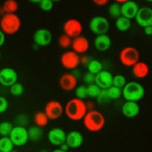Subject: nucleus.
Masks as SVG:
<instances>
[{
    "mask_svg": "<svg viewBox=\"0 0 152 152\" xmlns=\"http://www.w3.org/2000/svg\"><path fill=\"white\" fill-rule=\"evenodd\" d=\"M17 80L16 72L11 68H5L0 71V83L5 87L12 86Z\"/></svg>",
    "mask_w": 152,
    "mask_h": 152,
    "instance_id": "obj_12",
    "label": "nucleus"
},
{
    "mask_svg": "<svg viewBox=\"0 0 152 152\" xmlns=\"http://www.w3.org/2000/svg\"><path fill=\"white\" fill-rule=\"evenodd\" d=\"M5 42V35L3 31L0 30V46H1Z\"/></svg>",
    "mask_w": 152,
    "mask_h": 152,
    "instance_id": "obj_43",
    "label": "nucleus"
},
{
    "mask_svg": "<svg viewBox=\"0 0 152 152\" xmlns=\"http://www.w3.org/2000/svg\"><path fill=\"white\" fill-rule=\"evenodd\" d=\"M97 98H98V100L100 102H103L106 101L107 99H109V98L107 95V89H104V90H102L100 94L97 97Z\"/></svg>",
    "mask_w": 152,
    "mask_h": 152,
    "instance_id": "obj_39",
    "label": "nucleus"
},
{
    "mask_svg": "<svg viewBox=\"0 0 152 152\" xmlns=\"http://www.w3.org/2000/svg\"><path fill=\"white\" fill-rule=\"evenodd\" d=\"M84 80L87 84H92L93 81H95V77L90 72L87 73L84 75Z\"/></svg>",
    "mask_w": 152,
    "mask_h": 152,
    "instance_id": "obj_40",
    "label": "nucleus"
},
{
    "mask_svg": "<svg viewBox=\"0 0 152 152\" xmlns=\"http://www.w3.org/2000/svg\"><path fill=\"white\" fill-rule=\"evenodd\" d=\"M0 152H2V151H0Z\"/></svg>",
    "mask_w": 152,
    "mask_h": 152,
    "instance_id": "obj_46",
    "label": "nucleus"
},
{
    "mask_svg": "<svg viewBox=\"0 0 152 152\" xmlns=\"http://www.w3.org/2000/svg\"><path fill=\"white\" fill-rule=\"evenodd\" d=\"M139 52L133 46L125 47L119 53L120 61L125 66H133L139 61Z\"/></svg>",
    "mask_w": 152,
    "mask_h": 152,
    "instance_id": "obj_5",
    "label": "nucleus"
},
{
    "mask_svg": "<svg viewBox=\"0 0 152 152\" xmlns=\"http://www.w3.org/2000/svg\"><path fill=\"white\" fill-rule=\"evenodd\" d=\"M88 70L92 74H97L102 71V64L97 60H93L88 65Z\"/></svg>",
    "mask_w": 152,
    "mask_h": 152,
    "instance_id": "obj_27",
    "label": "nucleus"
},
{
    "mask_svg": "<svg viewBox=\"0 0 152 152\" xmlns=\"http://www.w3.org/2000/svg\"><path fill=\"white\" fill-rule=\"evenodd\" d=\"M101 91L100 88L96 84H91L87 87L88 96L91 97H97Z\"/></svg>",
    "mask_w": 152,
    "mask_h": 152,
    "instance_id": "obj_31",
    "label": "nucleus"
},
{
    "mask_svg": "<svg viewBox=\"0 0 152 152\" xmlns=\"http://www.w3.org/2000/svg\"><path fill=\"white\" fill-rule=\"evenodd\" d=\"M0 56H1V53H0Z\"/></svg>",
    "mask_w": 152,
    "mask_h": 152,
    "instance_id": "obj_47",
    "label": "nucleus"
},
{
    "mask_svg": "<svg viewBox=\"0 0 152 152\" xmlns=\"http://www.w3.org/2000/svg\"><path fill=\"white\" fill-rule=\"evenodd\" d=\"M61 87L66 91H70L75 88L77 84L76 77L72 74L66 73L61 75L59 80Z\"/></svg>",
    "mask_w": 152,
    "mask_h": 152,
    "instance_id": "obj_14",
    "label": "nucleus"
},
{
    "mask_svg": "<svg viewBox=\"0 0 152 152\" xmlns=\"http://www.w3.org/2000/svg\"><path fill=\"white\" fill-rule=\"evenodd\" d=\"M52 152H66L65 151H64L61 149H56V150H53Z\"/></svg>",
    "mask_w": 152,
    "mask_h": 152,
    "instance_id": "obj_45",
    "label": "nucleus"
},
{
    "mask_svg": "<svg viewBox=\"0 0 152 152\" xmlns=\"http://www.w3.org/2000/svg\"><path fill=\"white\" fill-rule=\"evenodd\" d=\"M72 47L77 53H83L87 51L89 48V42L84 36H78L75 37L72 42Z\"/></svg>",
    "mask_w": 152,
    "mask_h": 152,
    "instance_id": "obj_18",
    "label": "nucleus"
},
{
    "mask_svg": "<svg viewBox=\"0 0 152 152\" xmlns=\"http://www.w3.org/2000/svg\"><path fill=\"white\" fill-rule=\"evenodd\" d=\"M34 121L37 126H44L48 124V118L45 113L39 112L36 113L34 118Z\"/></svg>",
    "mask_w": 152,
    "mask_h": 152,
    "instance_id": "obj_26",
    "label": "nucleus"
},
{
    "mask_svg": "<svg viewBox=\"0 0 152 152\" xmlns=\"http://www.w3.org/2000/svg\"><path fill=\"white\" fill-rule=\"evenodd\" d=\"M13 127L12 125L8 122H3L0 124V134L4 137L10 135Z\"/></svg>",
    "mask_w": 152,
    "mask_h": 152,
    "instance_id": "obj_30",
    "label": "nucleus"
},
{
    "mask_svg": "<svg viewBox=\"0 0 152 152\" xmlns=\"http://www.w3.org/2000/svg\"><path fill=\"white\" fill-rule=\"evenodd\" d=\"M71 43V40L70 37L67 35H62L59 38V44L62 48H66L69 46Z\"/></svg>",
    "mask_w": 152,
    "mask_h": 152,
    "instance_id": "obj_36",
    "label": "nucleus"
},
{
    "mask_svg": "<svg viewBox=\"0 0 152 152\" xmlns=\"http://www.w3.org/2000/svg\"><path fill=\"white\" fill-rule=\"evenodd\" d=\"M132 73L137 78H144L149 73V66L144 61H138L132 66Z\"/></svg>",
    "mask_w": 152,
    "mask_h": 152,
    "instance_id": "obj_20",
    "label": "nucleus"
},
{
    "mask_svg": "<svg viewBox=\"0 0 152 152\" xmlns=\"http://www.w3.org/2000/svg\"><path fill=\"white\" fill-rule=\"evenodd\" d=\"M45 114L50 119H56L62 114L63 108L61 104L56 100L49 102L45 108Z\"/></svg>",
    "mask_w": 152,
    "mask_h": 152,
    "instance_id": "obj_11",
    "label": "nucleus"
},
{
    "mask_svg": "<svg viewBox=\"0 0 152 152\" xmlns=\"http://www.w3.org/2000/svg\"><path fill=\"white\" fill-rule=\"evenodd\" d=\"M135 20L140 26L144 27L152 26V9L147 7L139 8Z\"/></svg>",
    "mask_w": 152,
    "mask_h": 152,
    "instance_id": "obj_9",
    "label": "nucleus"
},
{
    "mask_svg": "<svg viewBox=\"0 0 152 152\" xmlns=\"http://www.w3.org/2000/svg\"><path fill=\"white\" fill-rule=\"evenodd\" d=\"M68 147H69V146L68 145V144L66 143L61 144V150H62L64 151H66Z\"/></svg>",
    "mask_w": 152,
    "mask_h": 152,
    "instance_id": "obj_44",
    "label": "nucleus"
},
{
    "mask_svg": "<svg viewBox=\"0 0 152 152\" xmlns=\"http://www.w3.org/2000/svg\"><path fill=\"white\" fill-rule=\"evenodd\" d=\"M2 8L6 14H12L18 10V4L15 1L8 0L4 2Z\"/></svg>",
    "mask_w": 152,
    "mask_h": 152,
    "instance_id": "obj_25",
    "label": "nucleus"
},
{
    "mask_svg": "<svg viewBox=\"0 0 152 152\" xmlns=\"http://www.w3.org/2000/svg\"><path fill=\"white\" fill-rule=\"evenodd\" d=\"M9 136L14 145L17 146L24 145L29 138L28 131L20 126L13 127Z\"/></svg>",
    "mask_w": 152,
    "mask_h": 152,
    "instance_id": "obj_6",
    "label": "nucleus"
},
{
    "mask_svg": "<svg viewBox=\"0 0 152 152\" xmlns=\"http://www.w3.org/2000/svg\"><path fill=\"white\" fill-rule=\"evenodd\" d=\"M34 40L36 44L40 46H45L49 44L52 40V34L47 29L37 30L34 34Z\"/></svg>",
    "mask_w": 152,
    "mask_h": 152,
    "instance_id": "obj_17",
    "label": "nucleus"
},
{
    "mask_svg": "<svg viewBox=\"0 0 152 152\" xmlns=\"http://www.w3.org/2000/svg\"><path fill=\"white\" fill-rule=\"evenodd\" d=\"M76 96L78 99H83L86 98L87 96V87L84 86H81L78 87L75 91Z\"/></svg>",
    "mask_w": 152,
    "mask_h": 152,
    "instance_id": "obj_35",
    "label": "nucleus"
},
{
    "mask_svg": "<svg viewBox=\"0 0 152 152\" xmlns=\"http://www.w3.org/2000/svg\"><path fill=\"white\" fill-rule=\"evenodd\" d=\"M64 30L69 37H77L80 36L83 31V26L80 21L75 18L67 20L64 25Z\"/></svg>",
    "mask_w": 152,
    "mask_h": 152,
    "instance_id": "obj_8",
    "label": "nucleus"
},
{
    "mask_svg": "<svg viewBox=\"0 0 152 152\" xmlns=\"http://www.w3.org/2000/svg\"><path fill=\"white\" fill-rule=\"evenodd\" d=\"M28 137L32 140H38L42 137V130L37 126H32L28 131Z\"/></svg>",
    "mask_w": 152,
    "mask_h": 152,
    "instance_id": "obj_28",
    "label": "nucleus"
},
{
    "mask_svg": "<svg viewBox=\"0 0 152 152\" xmlns=\"http://www.w3.org/2000/svg\"><path fill=\"white\" fill-rule=\"evenodd\" d=\"M66 142L69 147L77 148L82 144L83 137L80 132L78 131H71L66 135Z\"/></svg>",
    "mask_w": 152,
    "mask_h": 152,
    "instance_id": "obj_21",
    "label": "nucleus"
},
{
    "mask_svg": "<svg viewBox=\"0 0 152 152\" xmlns=\"http://www.w3.org/2000/svg\"><path fill=\"white\" fill-rule=\"evenodd\" d=\"M20 26V19L14 13L5 14L1 18L0 27L1 30L7 34H12L17 32Z\"/></svg>",
    "mask_w": 152,
    "mask_h": 152,
    "instance_id": "obj_3",
    "label": "nucleus"
},
{
    "mask_svg": "<svg viewBox=\"0 0 152 152\" xmlns=\"http://www.w3.org/2000/svg\"><path fill=\"white\" fill-rule=\"evenodd\" d=\"M138 10L137 4L132 1H126L121 5V13L122 16L129 19L135 18Z\"/></svg>",
    "mask_w": 152,
    "mask_h": 152,
    "instance_id": "obj_15",
    "label": "nucleus"
},
{
    "mask_svg": "<svg viewBox=\"0 0 152 152\" xmlns=\"http://www.w3.org/2000/svg\"><path fill=\"white\" fill-rule=\"evenodd\" d=\"M126 84V78L122 74H116L113 78V84L114 86L121 88Z\"/></svg>",
    "mask_w": 152,
    "mask_h": 152,
    "instance_id": "obj_33",
    "label": "nucleus"
},
{
    "mask_svg": "<svg viewBox=\"0 0 152 152\" xmlns=\"http://www.w3.org/2000/svg\"><path fill=\"white\" fill-rule=\"evenodd\" d=\"M90 28L96 34H104L108 31L109 24L106 18L97 16L91 19L90 23Z\"/></svg>",
    "mask_w": 152,
    "mask_h": 152,
    "instance_id": "obj_7",
    "label": "nucleus"
},
{
    "mask_svg": "<svg viewBox=\"0 0 152 152\" xmlns=\"http://www.w3.org/2000/svg\"><path fill=\"white\" fill-rule=\"evenodd\" d=\"M61 62L64 68L74 69L79 65L80 58L74 51H66L62 55Z\"/></svg>",
    "mask_w": 152,
    "mask_h": 152,
    "instance_id": "obj_10",
    "label": "nucleus"
},
{
    "mask_svg": "<svg viewBox=\"0 0 152 152\" xmlns=\"http://www.w3.org/2000/svg\"><path fill=\"white\" fill-rule=\"evenodd\" d=\"M109 12L111 16L118 18L119 16L122 14L121 6L118 3H113L109 7Z\"/></svg>",
    "mask_w": 152,
    "mask_h": 152,
    "instance_id": "obj_32",
    "label": "nucleus"
},
{
    "mask_svg": "<svg viewBox=\"0 0 152 152\" xmlns=\"http://www.w3.org/2000/svg\"><path fill=\"white\" fill-rule=\"evenodd\" d=\"M144 32L147 35H151L152 34V26L145 27Z\"/></svg>",
    "mask_w": 152,
    "mask_h": 152,
    "instance_id": "obj_42",
    "label": "nucleus"
},
{
    "mask_svg": "<svg viewBox=\"0 0 152 152\" xmlns=\"http://www.w3.org/2000/svg\"><path fill=\"white\" fill-rule=\"evenodd\" d=\"M40 7L42 10L45 11H48L52 8L53 2L51 1H47V0L40 1Z\"/></svg>",
    "mask_w": 152,
    "mask_h": 152,
    "instance_id": "obj_37",
    "label": "nucleus"
},
{
    "mask_svg": "<svg viewBox=\"0 0 152 152\" xmlns=\"http://www.w3.org/2000/svg\"><path fill=\"white\" fill-rule=\"evenodd\" d=\"M107 93L109 99H116L119 98L121 96L122 91L121 90V88L113 86L107 89Z\"/></svg>",
    "mask_w": 152,
    "mask_h": 152,
    "instance_id": "obj_29",
    "label": "nucleus"
},
{
    "mask_svg": "<svg viewBox=\"0 0 152 152\" xmlns=\"http://www.w3.org/2000/svg\"><path fill=\"white\" fill-rule=\"evenodd\" d=\"M94 45L97 50L104 51L110 47L111 40L110 37L105 34L98 35L95 39Z\"/></svg>",
    "mask_w": 152,
    "mask_h": 152,
    "instance_id": "obj_22",
    "label": "nucleus"
},
{
    "mask_svg": "<svg viewBox=\"0 0 152 152\" xmlns=\"http://www.w3.org/2000/svg\"><path fill=\"white\" fill-rule=\"evenodd\" d=\"M93 2L97 5L103 6V5H106L108 2V1H107V0H95V1H93Z\"/></svg>",
    "mask_w": 152,
    "mask_h": 152,
    "instance_id": "obj_41",
    "label": "nucleus"
},
{
    "mask_svg": "<svg viewBox=\"0 0 152 152\" xmlns=\"http://www.w3.org/2000/svg\"><path fill=\"white\" fill-rule=\"evenodd\" d=\"M115 25L118 30L122 31H126L131 27V21L130 19L124 16H121L117 18L115 22Z\"/></svg>",
    "mask_w": 152,
    "mask_h": 152,
    "instance_id": "obj_23",
    "label": "nucleus"
},
{
    "mask_svg": "<svg viewBox=\"0 0 152 152\" xmlns=\"http://www.w3.org/2000/svg\"><path fill=\"white\" fill-rule=\"evenodd\" d=\"M87 106L83 100L78 98L70 99L65 106L66 116L73 121L82 119L86 114Z\"/></svg>",
    "mask_w": 152,
    "mask_h": 152,
    "instance_id": "obj_1",
    "label": "nucleus"
},
{
    "mask_svg": "<svg viewBox=\"0 0 152 152\" xmlns=\"http://www.w3.org/2000/svg\"><path fill=\"white\" fill-rule=\"evenodd\" d=\"M8 106V100L3 97L0 96V113L5 112Z\"/></svg>",
    "mask_w": 152,
    "mask_h": 152,
    "instance_id": "obj_38",
    "label": "nucleus"
},
{
    "mask_svg": "<svg viewBox=\"0 0 152 152\" xmlns=\"http://www.w3.org/2000/svg\"><path fill=\"white\" fill-rule=\"evenodd\" d=\"M23 87L20 83H15L12 86H11L10 92L11 93L15 96H18L23 93Z\"/></svg>",
    "mask_w": 152,
    "mask_h": 152,
    "instance_id": "obj_34",
    "label": "nucleus"
},
{
    "mask_svg": "<svg viewBox=\"0 0 152 152\" xmlns=\"http://www.w3.org/2000/svg\"><path fill=\"white\" fill-rule=\"evenodd\" d=\"M66 134L60 128H53L48 133V139L51 144L55 145H59L66 141Z\"/></svg>",
    "mask_w": 152,
    "mask_h": 152,
    "instance_id": "obj_16",
    "label": "nucleus"
},
{
    "mask_svg": "<svg viewBox=\"0 0 152 152\" xmlns=\"http://www.w3.org/2000/svg\"><path fill=\"white\" fill-rule=\"evenodd\" d=\"M14 147V144L10 137H4L0 139V151L2 152H11Z\"/></svg>",
    "mask_w": 152,
    "mask_h": 152,
    "instance_id": "obj_24",
    "label": "nucleus"
},
{
    "mask_svg": "<svg viewBox=\"0 0 152 152\" xmlns=\"http://www.w3.org/2000/svg\"><path fill=\"white\" fill-rule=\"evenodd\" d=\"M123 95L127 101L135 102L142 99L144 95L143 87L137 82H129L124 87Z\"/></svg>",
    "mask_w": 152,
    "mask_h": 152,
    "instance_id": "obj_4",
    "label": "nucleus"
},
{
    "mask_svg": "<svg viewBox=\"0 0 152 152\" xmlns=\"http://www.w3.org/2000/svg\"><path fill=\"white\" fill-rule=\"evenodd\" d=\"M113 75L107 71H101L95 76L96 84L103 89H107L113 84Z\"/></svg>",
    "mask_w": 152,
    "mask_h": 152,
    "instance_id": "obj_13",
    "label": "nucleus"
},
{
    "mask_svg": "<svg viewBox=\"0 0 152 152\" xmlns=\"http://www.w3.org/2000/svg\"><path fill=\"white\" fill-rule=\"evenodd\" d=\"M122 112L125 116L132 118L139 113L140 107L135 102L127 101L122 106Z\"/></svg>",
    "mask_w": 152,
    "mask_h": 152,
    "instance_id": "obj_19",
    "label": "nucleus"
},
{
    "mask_svg": "<svg viewBox=\"0 0 152 152\" xmlns=\"http://www.w3.org/2000/svg\"><path fill=\"white\" fill-rule=\"evenodd\" d=\"M104 116L97 110H90L84 117V126L88 130L92 132L100 131L104 126Z\"/></svg>",
    "mask_w": 152,
    "mask_h": 152,
    "instance_id": "obj_2",
    "label": "nucleus"
}]
</instances>
